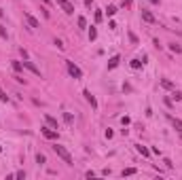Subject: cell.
Here are the masks:
<instances>
[{
  "label": "cell",
  "mask_w": 182,
  "mask_h": 180,
  "mask_svg": "<svg viewBox=\"0 0 182 180\" xmlns=\"http://www.w3.org/2000/svg\"><path fill=\"white\" fill-rule=\"evenodd\" d=\"M53 151H55V155H57V157H61V159H64V163H66V165H72V163H74L72 157H70V153H68V151H66L61 144L55 142V144H53Z\"/></svg>",
  "instance_id": "1"
},
{
  "label": "cell",
  "mask_w": 182,
  "mask_h": 180,
  "mask_svg": "<svg viewBox=\"0 0 182 180\" xmlns=\"http://www.w3.org/2000/svg\"><path fill=\"white\" fill-rule=\"evenodd\" d=\"M66 68H68V72H70V76H72V79H76V81H78V79H83V72H81V68H78L74 61H66Z\"/></svg>",
  "instance_id": "2"
},
{
  "label": "cell",
  "mask_w": 182,
  "mask_h": 180,
  "mask_svg": "<svg viewBox=\"0 0 182 180\" xmlns=\"http://www.w3.org/2000/svg\"><path fill=\"white\" fill-rule=\"evenodd\" d=\"M40 133H42L47 140H57V138H60L57 129H55V127H51V125H49V127H42V129H40Z\"/></svg>",
  "instance_id": "3"
},
{
  "label": "cell",
  "mask_w": 182,
  "mask_h": 180,
  "mask_svg": "<svg viewBox=\"0 0 182 180\" xmlns=\"http://www.w3.org/2000/svg\"><path fill=\"white\" fill-rule=\"evenodd\" d=\"M55 2H57L61 9H64V13H66V15H72V13H74V4L70 2V0H55Z\"/></svg>",
  "instance_id": "4"
},
{
  "label": "cell",
  "mask_w": 182,
  "mask_h": 180,
  "mask_svg": "<svg viewBox=\"0 0 182 180\" xmlns=\"http://www.w3.org/2000/svg\"><path fill=\"white\" fill-rule=\"evenodd\" d=\"M83 96H85V100L89 102V104H91V108L95 110V108H97V100H95V96H93V93H91L89 89H85V91H83Z\"/></svg>",
  "instance_id": "5"
},
{
  "label": "cell",
  "mask_w": 182,
  "mask_h": 180,
  "mask_svg": "<svg viewBox=\"0 0 182 180\" xmlns=\"http://www.w3.org/2000/svg\"><path fill=\"white\" fill-rule=\"evenodd\" d=\"M24 17H25V21L30 24V28H40V24H38V19L34 17V15H30V13L25 11V13H24Z\"/></svg>",
  "instance_id": "6"
},
{
  "label": "cell",
  "mask_w": 182,
  "mask_h": 180,
  "mask_svg": "<svg viewBox=\"0 0 182 180\" xmlns=\"http://www.w3.org/2000/svg\"><path fill=\"white\" fill-rule=\"evenodd\" d=\"M142 19H144L146 24H155V21H157V19H155V15H153L150 11H146V9H142Z\"/></svg>",
  "instance_id": "7"
},
{
  "label": "cell",
  "mask_w": 182,
  "mask_h": 180,
  "mask_svg": "<svg viewBox=\"0 0 182 180\" xmlns=\"http://www.w3.org/2000/svg\"><path fill=\"white\" fill-rule=\"evenodd\" d=\"M24 68H28V70L32 72V74H36V76H42V74H40V70H38V68L34 66V64H32V61L25 60V61H24Z\"/></svg>",
  "instance_id": "8"
},
{
  "label": "cell",
  "mask_w": 182,
  "mask_h": 180,
  "mask_svg": "<svg viewBox=\"0 0 182 180\" xmlns=\"http://www.w3.org/2000/svg\"><path fill=\"white\" fill-rule=\"evenodd\" d=\"M170 121H171V125H174V129H176L178 133H182V121L176 119V117H170Z\"/></svg>",
  "instance_id": "9"
},
{
  "label": "cell",
  "mask_w": 182,
  "mask_h": 180,
  "mask_svg": "<svg viewBox=\"0 0 182 180\" xmlns=\"http://www.w3.org/2000/svg\"><path fill=\"white\" fill-rule=\"evenodd\" d=\"M119 61H121V57H119V55H112V57L108 60V70L117 68V66H119Z\"/></svg>",
  "instance_id": "10"
},
{
  "label": "cell",
  "mask_w": 182,
  "mask_h": 180,
  "mask_svg": "<svg viewBox=\"0 0 182 180\" xmlns=\"http://www.w3.org/2000/svg\"><path fill=\"white\" fill-rule=\"evenodd\" d=\"M135 151H138L142 157H150V151H148L146 146H142V144H135Z\"/></svg>",
  "instance_id": "11"
},
{
  "label": "cell",
  "mask_w": 182,
  "mask_h": 180,
  "mask_svg": "<svg viewBox=\"0 0 182 180\" xmlns=\"http://www.w3.org/2000/svg\"><path fill=\"white\" fill-rule=\"evenodd\" d=\"M161 87L167 89V91H174V83H171L170 79H161Z\"/></svg>",
  "instance_id": "12"
},
{
  "label": "cell",
  "mask_w": 182,
  "mask_h": 180,
  "mask_svg": "<svg viewBox=\"0 0 182 180\" xmlns=\"http://www.w3.org/2000/svg\"><path fill=\"white\" fill-rule=\"evenodd\" d=\"M45 121H47L51 127H55V129H57V119H53L51 115H45Z\"/></svg>",
  "instance_id": "13"
},
{
  "label": "cell",
  "mask_w": 182,
  "mask_h": 180,
  "mask_svg": "<svg viewBox=\"0 0 182 180\" xmlns=\"http://www.w3.org/2000/svg\"><path fill=\"white\" fill-rule=\"evenodd\" d=\"M64 121H66L68 125H74V117L70 115V112H64Z\"/></svg>",
  "instance_id": "14"
},
{
  "label": "cell",
  "mask_w": 182,
  "mask_h": 180,
  "mask_svg": "<svg viewBox=\"0 0 182 180\" xmlns=\"http://www.w3.org/2000/svg\"><path fill=\"white\" fill-rule=\"evenodd\" d=\"M95 38H97V30L91 25V28H89V40H95Z\"/></svg>",
  "instance_id": "15"
},
{
  "label": "cell",
  "mask_w": 182,
  "mask_h": 180,
  "mask_svg": "<svg viewBox=\"0 0 182 180\" xmlns=\"http://www.w3.org/2000/svg\"><path fill=\"white\" fill-rule=\"evenodd\" d=\"M13 70L21 72V70H24V64H21V61H13Z\"/></svg>",
  "instance_id": "16"
},
{
  "label": "cell",
  "mask_w": 182,
  "mask_h": 180,
  "mask_svg": "<svg viewBox=\"0 0 182 180\" xmlns=\"http://www.w3.org/2000/svg\"><path fill=\"white\" fill-rule=\"evenodd\" d=\"M45 161H47L45 155H42V153H38V155H36V163H38V165H45Z\"/></svg>",
  "instance_id": "17"
},
{
  "label": "cell",
  "mask_w": 182,
  "mask_h": 180,
  "mask_svg": "<svg viewBox=\"0 0 182 180\" xmlns=\"http://www.w3.org/2000/svg\"><path fill=\"white\" fill-rule=\"evenodd\" d=\"M114 13H117V7H114V4H110L108 9H106V15H108V17H112Z\"/></svg>",
  "instance_id": "18"
},
{
  "label": "cell",
  "mask_w": 182,
  "mask_h": 180,
  "mask_svg": "<svg viewBox=\"0 0 182 180\" xmlns=\"http://www.w3.org/2000/svg\"><path fill=\"white\" fill-rule=\"evenodd\" d=\"M76 24H78V28H87V19H85V17H78Z\"/></svg>",
  "instance_id": "19"
},
{
  "label": "cell",
  "mask_w": 182,
  "mask_h": 180,
  "mask_svg": "<svg viewBox=\"0 0 182 180\" xmlns=\"http://www.w3.org/2000/svg\"><path fill=\"white\" fill-rule=\"evenodd\" d=\"M142 64H144V61H140V60H131V68H135V70H138V68H142Z\"/></svg>",
  "instance_id": "20"
},
{
  "label": "cell",
  "mask_w": 182,
  "mask_h": 180,
  "mask_svg": "<svg viewBox=\"0 0 182 180\" xmlns=\"http://www.w3.org/2000/svg\"><path fill=\"white\" fill-rule=\"evenodd\" d=\"M131 174H135V168H127V169H123V176H131Z\"/></svg>",
  "instance_id": "21"
},
{
  "label": "cell",
  "mask_w": 182,
  "mask_h": 180,
  "mask_svg": "<svg viewBox=\"0 0 182 180\" xmlns=\"http://www.w3.org/2000/svg\"><path fill=\"white\" fill-rule=\"evenodd\" d=\"M171 97H174L176 102H182V93H180V91H174V93H171Z\"/></svg>",
  "instance_id": "22"
},
{
  "label": "cell",
  "mask_w": 182,
  "mask_h": 180,
  "mask_svg": "<svg viewBox=\"0 0 182 180\" xmlns=\"http://www.w3.org/2000/svg\"><path fill=\"white\" fill-rule=\"evenodd\" d=\"M0 102H4V104H7V102H9V96H7V93H4V91H2V89H0Z\"/></svg>",
  "instance_id": "23"
},
{
  "label": "cell",
  "mask_w": 182,
  "mask_h": 180,
  "mask_svg": "<svg viewBox=\"0 0 182 180\" xmlns=\"http://www.w3.org/2000/svg\"><path fill=\"white\" fill-rule=\"evenodd\" d=\"M170 49L174 51V53H180V51H182V47H180V45H170Z\"/></svg>",
  "instance_id": "24"
},
{
  "label": "cell",
  "mask_w": 182,
  "mask_h": 180,
  "mask_svg": "<svg viewBox=\"0 0 182 180\" xmlns=\"http://www.w3.org/2000/svg\"><path fill=\"white\" fill-rule=\"evenodd\" d=\"M129 40H131V43H134V45H138V36H135L134 32H129Z\"/></svg>",
  "instance_id": "25"
},
{
  "label": "cell",
  "mask_w": 182,
  "mask_h": 180,
  "mask_svg": "<svg viewBox=\"0 0 182 180\" xmlns=\"http://www.w3.org/2000/svg\"><path fill=\"white\" fill-rule=\"evenodd\" d=\"M13 79H15V81H17V83H24V85H25V79H24V76H19V74H15V76H13Z\"/></svg>",
  "instance_id": "26"
},
{
  "label": "cell",
  "mask_w": 182,
  "mask_h": 180,
  "mask_svg": "<svg viewBox=\"0 0 182 180\" xmlns=\"http://www.w3.org/2000/svg\"><path fill=\"white\" fill-rule=\"evenodd\" d=\"M0 36H2V38H9V34H7V30H4V25H0Z\"/></svg>",
  "instance_id": "27"
},
{
  "label": "cell",
  "mask_w": 182,
  "mask_h": 180,
  "mask_svg": "<svg viewBox=\"0 0 182 180\" xmlns=\"http://www.w3.org/2000/svg\"><path fill=\"white\" fill-rule=\"evenodd\" d=\"M15 178H21V180H24L25 178V172H24V169H21V172H17V174H15Z\"/></svg>",
  "instance_id": "28"
},
{
  "label": "cell",
  "mask_w": 182,
  "mask_h": 180,
  "mask_svg": "<svg viewBox=\"0 0 182 180\" xmlns=\"http://www.w3.org/2000/svg\"><path fill=\"white\" fill-rule=\"evenodd\" d=\"M102 17H104V15H102V13L97 11V13H95V21H97V24H100V21H102Z\"/></svg>",
  "instance_id": "29"
},
{
  "label": "cell",
  "mask_w": 182,
  "mask_h": 180,
  "mask_svg": "<svg viewBox=\"0 0 182 180\" xmlns=\"http://www.w3.org/2000/svg\"><path fill=\"white\" fill-rule=\"evenodd\" d=\"M55 45H57V49H64V43H61L60 38H55Z\"/></svg>",
  "instance_id": "30"
},
{
  "label": "cell",
  "mask_w": 182,
  "mask_h": 180,
  "mask_svg": "<svg viewBox=\"0 0 182 180\" xmlns=\"http://www.w3.org/2000/svg\"><path fill=\"white\" fill-rule=\"evenodd\" d=\"M91 4H93V0H85V7H87V9H91Z\"/></svg>",
  "instance_id": "31"
},
{
  "label": "cell",
  "mask_w": 182,
  "mask_h": 180,
  "mask_svg": "<svg viewBox=\"0 0 182 180\" xmlns=\"http://www.w3.org/2000/svg\"><path fill=\"white\" fill-rule=\"evenodd\" d=\"M131 2H134V0H123V4H125V7H131Z\"/></svg>",
  "instance_id": "32"
},
{
  "label": "cell",
  "mask_w": 182,
  "mask_h": 180,
  "mask_svg": "<svg viewBox=\"0 0 182 180\" xmlns=\"http://www.w3.org/2000/svg\"><path fill=\"white\" fill-rule=\"evenodd\" d=\"M148 2H153V4H159V2H161V0H148Z\"/></svg>",
  "instance_id": "33"
},
{
  "label": "cell",
  "mask_w": 182,
  "mask_h": 180,
  "mask_svg": "<svg viewBox=\"0 0 182 180\" xmlns=\"http://www.w3.org/2000/svg\"><path fill=\"white\" fill-rule=\"evenodd\" d=\"M0 17H4V11H2V9H0Z\"/></svg>",
  "instance_id": "34"
},
{
  "label": "cell",
  "mask_w": 182,
  "mask_h": 180,
  "mask_svg": "<svg viewBox=\"0 0 182 180\" xmlns=\"http://www.w3.org/2000/svg\"><path fill=\"white\" fill-rule=\"evenodd\" d=\"M42 2H47V4H49V0H42Z\"/></svg>",
  "instance_id": "35"
}]
</instances>
